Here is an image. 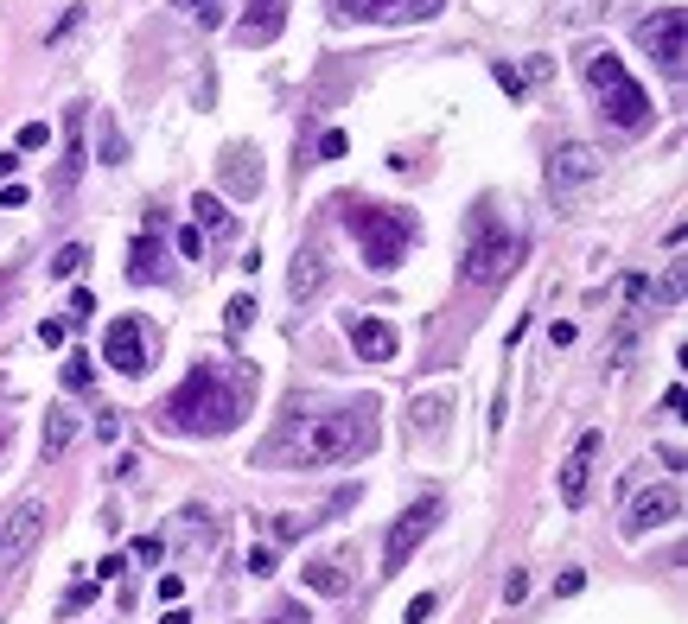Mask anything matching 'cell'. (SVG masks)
Masks as SVG:
<instances>
[{"instance_id": "obj_33", "label": "cell", "mask_w": 688, "mask_h": 624, "mask_svg": "<svg viewBox=\"0 0 688 624\" xmlns=\"http://www.w3.org/2000/svg\"><path fill=\"white\" fill-rule=\"evenodd\" d=\"M51 141V128H45V121H26V128H20V153H39Z\"/></svg>"}, {"instance_id": "obj_1", "label": "cell", "mask_w": 688, "mask_h": 624, "mask_svg": "<svg viewBox=\"0 0 688 624\" xmlns=\"http://www.w3.org/2000/svg\"><path fill=\"white\" fill-rule=\"evenodd\" d=\"M376 446V402L351 408H287V421L262 440L255 465L268 472H313V465H351Z\"/></svg>"}, {"instance_id": "obj_2", "label": "cell", "mask_w": 688, "mask_h": 624, "mask_svg": "<svg viewBox=\"0 0 688 624\" xmlns=\"http://www.w3.org/2000/svg\"><path fill=\"white\" fill-rule=\"evenodd\" d=\"M249 402H255V370H243V363H192V376L166 395L160 427H166V433H198V440H217V433H236V427H243Z\"/></svg>"}, {"instance_id": "obj_45", "label": "cell", "mask_w": 688, "mask_h": 624, "mask_svg": "<svg viewBox=\"0 0 688 624\" xmlns=\"http://www.w3.org/2000/svg\"><path fill=\"white\" fill-rule=\"evenodd\" d=\"M0 446H7V433H0Z\"/></svg>"}, {"instance_id": "obj_44", "label": "cell", "mask_w": 688, "mask_h": 624, "mask_svg": "<svg viewBox=\"0 0 688 624\" xmlns=\"http://www.w3.org/2000/svg\"><path fill=\"white\" fill-rule=\"evenodd\" d=\"M20 172V153H0V179H13Z\"/></svg>"}, {"instance_id": "obj_31", "label": "cell", "mask_w": 688, "mask_h": 624, "mask_svg": "<svg viewBox=\"0 0 688 624\" xmlns=\"http://www.w3.org/2000/svg\"><path fill=\"white\" fill-rule=\"evenodd\" d=\"M344 153H351V134H344V128H332V134L319 141V160H344Z\"/></svg>"}, {"instance_id": "obj_13", "label": "cell", "mask_w": 688, "mask_h": 624, "mask_svg": "<svg viewBox=\"0 0 688 624\" xmlns=\"http://www.w3.org/2000/svg\"><path fill=\"white\" fill-rule=\"evenodd\" d=\"M446 0H351L344 13H364V20H383V26H421L434 20Z\"/></svg>"}, {"instance_id": "obj_26", "label": "cell", "mask_w": 688, "mask_h": 624, "mask_svg": "<svg viewBox=\"0 0 688 624\" xmlns=\"http://www.w3.org/2000/svg\"><path fill=\"white\" fill-rule=\"evenodd\" d=\"M440 421H446V402L440 395H421L415 402V433H440Z\"/></svg>"}, {"instance_id": "obj_23", "label": "cell", "mask_w": 688, "mask_h": 624, "mask_svg": "<svg viewBox=\"0 0 688 624\" xmlns=\"http://www.w3.org/2000/svg\"><path fill=\"white\" fill-rule=\"evenodd\" d=\"M192 223H198V230H211V236H223V230H230V211H223V198L198 192L192 198Z\"/></svg>"}, {"instance_id": "obj_19", "label": "cell", "mask_w": 688, "mask_h": 624, "mask_svg": "<svg viewBox=\"0 0 688 624\" xmlns=\"http://www.w3.org/2000/svg\"><path fill=\"white\" fill-rule=\"evenodd\" d=\"M83 172V109H71V121H64V172H58V192H71Z\"/></svg>"}, {"instance_id": "obj_22", "label": "cell", "mask_w": 688, "mask_h": 624, "mask_svg": "<svg viewBox=\"0 0 688 624\" xmlns=\"http://www.w3.org/2000/svg\"><path fill=\"white\" fill-rule=\"evenodd\" d=\"M306 586L325 593V599L344 593V586H351V580H344V561H306Z\"/></svg>"}, {"instance_id": "obj_38", "label": "cell", "mask_w": 688, "mask_h": 624, "mask_svg": "<svg viewBox=\"0 0 688 624\" xmlns=\"http://www.w3.org/2000/svg\"><path fill=\"white\" fill-rule=\"evenodd\" d=\"M523 593H529V574H523V567H516V574L504 580V605H523Z\"/></svg>"}, {"instance_id": "obj_4", "label": "cell", "mask_w": 688, "mask_h": 624, "mask_svg": "<svg viewBox=\"0 0 688 624\" xmlns=\"http://www.w3.org/2000/svg\"><path fill=\"white\" fill-rule=\"evenodd\" d=\"M344 211V230L357 236V249H364V262L376 274H389L402 262V249L415 242V217L408 211H383V204H338Z\"/></svg>"}, {"instance_id": "obj_32", "label": "cell", "mask_w": 688, "mask_h": 624, "mask_svg": "<svg viewBox=\"0 0 688 624\" xmlns=\"http://www.w3.org/2000/svg\"><path fill=\"white\" fill-rule=\"evenodd\" d=\"M491 77L504 83V96H523V71H516V64H504V58H497V64H491Z\"/></svg>"}, {"instance_id": "obj_41", "label": "cell", "mask_w": 688, "mask_h": 624, "mask_svg": "<svg viewBox=\"0 0 688 624\" xmlns=\"http://www.w3.org/2000/svg\"><path fill=\"white\" fill-rule=\"evenodd\" d=\"M26 204V185H0V211H20Z\"/></svg>"}, {"instance_id": "obj_36", "label": "cell", "mask_w": 688, "mask_h": 624, "mask_svg": "<svg viewBox=\"0 0 688 624\" xmlns=\"http://www.w3.org/2000/svg\"><path fill=\"white\" fill-rule=\"evenodd\" d=\"M96 586H102V580H96ZM96 586H90V580H83V586H71V593H64V612H83V605L96 599Z\"/></svg>"}, {"instance_id": "obj_39", "label": "cell", "mask_w": 688, "mask_h": 624, "mask_svg": "<svg viewBox=\"0 0 688 624\" xmlns=\"http://www.w3.org/2000/svg\"><path fill=\"white\" fill-rule=\"evenodd\" d=\"M179 249L192 255V262H204V230H198V223H192V230H179Z\"/></svg>"}, {"instance_id": "obj_30", "label": "cell", "mask_w": 688, "mask_h": 624, "mask_svg": "<svg viewBox=\"0 0 688 624\" xmlns=\"http://www.w3.org/2000/svg\"><path fill=\"white\" fill-rule=\"evenodd\" d=\"M77 26H83V7H64V20H58V26H51V32H45V45H58V39H71V32H77Z\"/></svg>"}, {"instance_id": "obj_20", "label": "cell", "mask_w": 688, "mask_h": 624, "mask_svg": "<svg viewBox=\"0 0 688 624\" xmlns=\"http://www.w3.org/2000/svg\"><path fill=\"white\" fill-rule=\"evenodd\" d=\"M319 281H325L319 255H313V249H306V255H294V268H287V293H294V300H313V293H319Z\"/></svg>"}, {"instance_id": "obj_11", "label": "cell", "mask_w": 688, "mask_h": 624, "mask_svg": "<svg viewBox=\"0 0 688 624\" xmlns=\"http://www.w3.org/2000/svg\"><path fill=\"white\" fill-rule=\"evenodd\" d=\"M599 147H587V141H567V147H555V160H548V192H574V185H587V179H599Z\"/></svg>"}, {"instance_id": "obj_37", "label": "cell", "mask_w": 688, "mask_h": 624, "mask_svg": "<svg viewBox=\"0 0 688 624\" xmlns=\"http://www.w3.org/2000/svg\"><path fill=\"white\" fill-rule=\"evenodd\" d=\"M434 593H421V599H408V624H427V618H434Z\"/></svg>"}, {"instance_id": "obj_28", "label": "cell", "mask_w": 688, "mask_h": 624, "mask_svg": "<svg viewBox=\"0 0 688 624\" xmlns=\"http://www.w3.org/2000/svg\"><path fill=\"white\" fill-rule=\"evenodd\" d=\"M64 389H71V395H83V389H90V357H71V363H64Z\"/></svg>"}, {"instance_id": "obj_14", "label": "cell", "mask_w": 688, "mask_h": 624, "mask_svg": "<svg viewBox=\"0 0 688 624\" xmlns=\"http://www.w3.org/2000/svg\"><path fill=\"white\" fill-rule=\"evenodd\" d=\"M128 281L134 287H160L166 281V249H160V217H147V230L134 236V249H128Z\"/></svg>"}, {"instance_id": "obj_43", "label": "cell", "mask_w": 688, "mask_h": 624, "mask_svg": "<svg viewBox=\"0 0 688 624\" xmlns=\"http://www.w3.org/2000/svg\"><path fill=\"white\" fill-rule=\"evenodd\" d=\"M249 574H274V548H255L249 554Z\"/></svg>"}, {"instance_id": "obj_6", "label": "cell", "mask_w": 688, "mask_h": 624, "mask_svg": "<svg viewBox=\"0 0 688 624\" xmlns=\"http://www.w3.org/2000/svg\"><path fill=\"white\" fill-rule=\"evenodd\" d=\"M638 45L682 83V64H688V13H682V7H663V13H650V20H638Z\"/></svg>"}, {"instance_id": "obj_15", "label": "cell", "mask_w": 688, "mask_h": 624, "mask_svg": "<svg viewBox=\"0 0 688 624\" xmlns=\"http://www.w3.org/2000/svg\"><path fill=\"white\" fill-rule=\"evenodd\" d=\"M287 26V0H249V13L236 20V45H274Z\"/></svg>"}, {"instance_id": "obj_29", "label": "cell", "mask_w": 688, "mask_h": 624, "mask_svg": "<svg viewBox=\"0 0 688 624\" xmlns=\"http://www.w3.org/2000/svg\"><path fill=\"white\" fill-rule=\"evenodd\" d=\"M268 624H313V618H306V605H300V599H281V605L268 612Z\"/></svg>"}, {"instance_id": "obj_3", "label": "cell", "mask_w": 688, "mask_h": 624, "mask_svg": "<svg viewBox=\"0 0 688 624\" xmlns=\"http://www.w3.org/2000/svg\"><path fill=\"white\" fill-rule=\"evenodd\" d=\"M580 71H587L593 96H599V115H606L612 128L638 134L644 121H650V96H644V83L625 71V58H618L612 45H587V51H580Z\"/></svg>"}, {"instance_id": "obj_24", "label": "cell", "mask_w": 688, "mask_h": 624, "mask_svg": "<svg viewBox=\"0 0 688 624\" xmlns=\"http://www.w3.org/2000/svg\"><path fill=\"white\" fill-rule=\"evenodd\" d=\"M249 325H255V293H236V300L223 306V332H230V338H243Z\"/></svg>"}, {"instance_id": "obj_17", "label": "cell", "mask_w": 688, "mask_h": 624, "mask_svg": "<svg viewBox=\"0 0 688 624\" xmlns=\"http://www.w3.org/2000/svg\"><path fill=\"white\" fill-rule=\"evenodd\" d=\"M395 344H402V338H395L389 319H351V351L364 357V363H389Z\"/></svg>"}, {"instance_id": "obj_40", "label": "cell", "mask_w": 688, "mask_h": 624, "mask_svg": "<svg viewBox=\"0 0 688 624\" xmlns=\"http://www.w3.org/2000/svg\"><path fill=\"white\" fill-rule=\"evenodd\" d=\"M580 586H587V574H580V567H567V574L555 580V593H567V599H574V593H580Z\"/></svg>"}, {"instance_id": "obj_27", "label": "cell", "mask_w": 688, "mask_h": 624, "mask_svg": "<svg viewBox=\"0 0 688 624\" xmlns=\"http://www.w3.org/2000/svg\"><path fill=\"white\" fill-rule=\"evenodd\" d=\"M313 529H319V516H281V523H274L281 542H300V535H313Z\"/></svg>"}, {"instance_id": "obj_5", "label": "cell", "mask_w": 688, "mask_h": 624, "mask_svg": "<svg viewBox=\"0 0 688 624\" xmlns=\"http://www.w3.org/2000/svg\"><path fill=\"white\" fill-rule=\"evenodd\" d=\"M516 255H523V236L504 230L485 204H478V217H472V242H466V287H497L504 274L516 268Z\"/></svg>"}, {"instance_id": "obj_35", "label": "cell", "mask_w": 688, "mask_h": 624, "mask_svg": "<svg viewBox=\"0 0 688 624\" xmlns=\"http://www.w3.org/2000/svg\"><path fill=\"white\" fill-rule=\"evenodd\" d=\"M160 535H141V542H134V561H141V567H153V561H160Z\"/></svg>"}, {"instance_id": "obj_9", "label": "cell", "mask_w": 688, "mask_h": 624, "mask_svg": "<svg viewBox=\"0 0 688 624\" xmlns=\"http://www.w3.org/2000/svg\"><path fill=\"white\" fill-rule=\"evenodd\" d=\"M102 363H115L122 376H147L153 363V338L141 319H109V332H102Z\"/></svg>"}, {"instance_id": "obj_21", "label": "cell", "mask_w": 688, "mask_h": 624, "mask_svg": "<svg viewBox=\"0 0 688 624\" xmlns=\"http://www.w3.org/2000/svg\"><path fill=\"white\" fill-rule=\"evenodd\" d=\"M555 20L574 26V32H587V26L606 20V0H555Z\"/></svg>"}, {"instance_id": "obj_7", "label": "cell", "mask_w": 688, "mask_h": 624, "mask_svg": "<svg viewBox=\"0 0 688 624\" xmlns=\"http://www.w3.org/2000/svg\"><path fill=\"white\" fill-rule=\"evenodd\" d=\"M45 516H51V510H45V497H39V491H26L20 504L0 516V567H20V561H26L32 542L45 535Z\"/></svg>"}, {"instance_id": "obj_16", "label": "cell", "mask_w": 688, "mask_h": 624, "mask_svg": "<svg viewBox=\"0 0 688 624\" xmlns=\"http://www.w3.org/2000/svg\"><path fill=\"white\" fill-rule=\"evenodd\" d=\"M223 185H230V198H255L262 192V153L255 147H223Z\"/></svg>"}, {"instance_id": "obj_18", "label": "cell", "mask_w": 688, "mask_h": 624, "mask_svg": "<svg viewBox=\"0 0 688 624\" xmlns=\"http://www.w3.org/2000/svg\"><path fill=\"white\" fill-rule=\"evenodd\" d=\"M77 414L71 408H45V427H39V459L45 465H58L64 453H71V446H77Z\"/></svg>"}, {"instance_id": "obj_34", "label": "cell", "mask_w": 688, "mask_h": 624, "mask_svg": "<svg viewBox=\"0 0 688 624\" xmlns=\"http://www.w3.org/2000/svg\"><path fill=\"white\" fill-rule=\"evenodd\" d=\"M90 312H96V293H90V287H77V293H71V325H83Z\"/></svg>"}, {"instance_id": "obj_10", "label": "cell", "mask_w": 688, "mask_h": 624, "mask_svg": "<svg viewBox=\"0 0 688 624\" xmlns=\"http://www.w3.org/2000/svg\"><path fill=\"white\" fill-rule=\"evenodd\" d=\"M599 453H606V433L593 427V433H580V440H574V453L561 459V504H567V510H580V504H587V484H593Z\"/></svg>"}, {"instance_id": "obj_12", "label": "cell", "mask_w": 688, "mask_h": 624, "mask_svg": "<svg viewBox=\"0 0 688 624\" xmlns=\"http://www.w3.org/2000/svg\"><path fill=\"white\" fill-rule=\"evenodd\" d=\"M682 516V491L676 484H663V491H638L631 497V516H625V535L638 542V535H650V529H669Z\"/></svg>"}, {"instance_id": "obj_25", "label": "cell", "mask_w": 688, "mask_h": 624, "mask_svg": "<svg viewBox=\"0 0 688 624\" xmlns=\"http://www.w3.org/2000/svg\"><path fill=\"white\" fill-rule=\"evenodd\" d=\"M83 262H90V249H83V242H64V249L51 255V281H71Z\"/></svg>"}, {"instance_id": "obj_42", "label": "cell", "mask_w": 688, "mask_h": 624, "mask_svg": "<svg viewBox=\"0 0 688 624\" xmlns=\"http://www.w3.org/2000/svg\"><path fill=\"white\" fill-rule=\"evenodd\" d=\"M185 7L198 13V26H217V0H185Z\"/></svg>"}, {"instance_id": "obj_8", "label": "cell", "mask_w": 688, "mask_h": 624, "mask_svg": "<svg viewBox=\"0 0 688 624\" xmlns=\"http://www.w3.org/2000/svg\"><path fill=\"white\" fill-rule=\"evenodd\" d=\"M434 529H440V497H421L415 510H402V523H395L389 542H383V567H389V574H402V567L415 561V548H421Z\"/></svg>"}]
</instances>
